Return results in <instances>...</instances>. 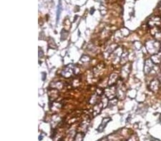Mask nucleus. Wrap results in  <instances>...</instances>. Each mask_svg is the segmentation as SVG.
Returning <instances> with one entry per match:
<instances>
[{
	"instance_id": "obj_1",
	"label": "nucleus",
	"mask_w": 161,
	"mask_h": 141,
	"mask_svg": "<svg viewBox=\"0 0 161 141\" xmlns=\"http://www.w3.org/2000/svg\"><path fill=\"white\" fill-rule=\"evenodd\" d=\"M152 63H153L152 61L150 60V59L147 60L145 61V74H148V73H149L150 70H152V68H153V65Z\"/></svg>"
},
{
	"instance_id": "obj_2",
	"label": "nucleus",
	"mask_w": 161,
	"mask_h": 141,
	"mask_svg": "<svg viewBox=\"0 0 161 141\" xmlns=\"http://www.w3.org/2000/svg\"><path fill=\"white\" fill-rule=\"evenodd\" d=\"M160 9L161 10V3H160Z\"/></svg>"
}]
</instances>
